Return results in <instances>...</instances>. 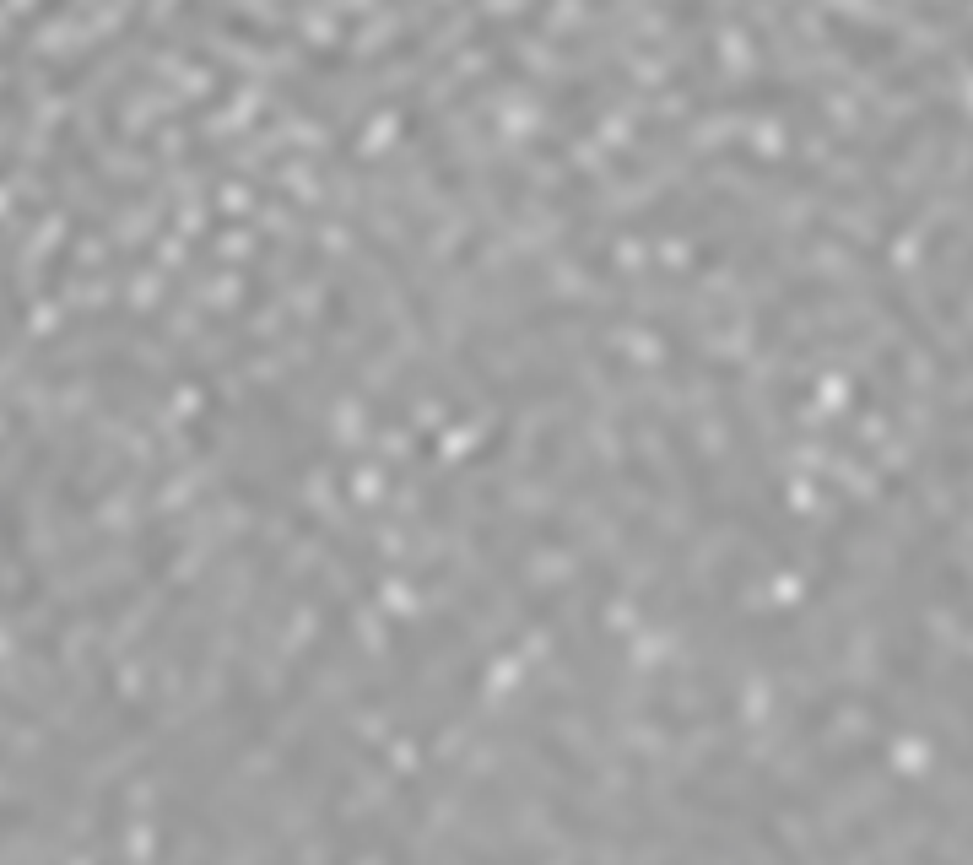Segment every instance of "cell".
I'll return each mask as SVG.
<instances>
[{
  "mask_svg": "<svg viewBox=\"0 0 973 865\" xmlns=\"http://www.w3.org/2000/svg\"><path fill=\"white\" fill-rule=\"evenodd\" d=\"M55 146H60L65 157H71V163H76V173H82V179H87L92 190L103 195V201H114V206H125V201H141V184H119V179H109V168H103L98 157L87 152V146H82V136H76L71 125H60V130H55Z\"/></svg>",
  "mask_w": 973,
  "mask_h": 865,
  "instance_id": "4",
  "label": "cell"
},
{
  "mask_svg": "<svg viewBox=\"0 0 973 865\" xmlns=\"http://www.w3.org/2000/svg\"><path fill=\"white\" fill-rule=\"evenodd\" d=\"M568 438H573L568 422H557V428H546V433H541L536 460H530V482H546V471L557 465V455H563V444H568Z\"/></svg>",
  "mask_w": 973,
  "mask_h": 865,
  "instance_id": "10",
  "label": "cell"
},
{
  "mask_svg": "<svg viewBox=\"0 0 973 865\" xmlns=\"http://www.w3.org/2000/svg\"><path fill=\"white\" fill-rule=\"evenodd\" d=\"M703 17H709L703 6H682V11H676V22H682V28H692V22H703Z\"/></svg>",
  "mask_w": 973,
  "mask_h": 865,
  "instance_id": "23",
  "label": "cell"
},
{
  "mask_svg": "<svg viewBox=\"0 0 973 865\" xmlns=\"http://www.w3.org/2000/svg\"><path fill=\"white\" fill-rule=\"evenodd\" d=\"M936 584H941V601H946V606L957 611V617L968 622V579H963V568H957V563H941Z\"/></svg>",
  "mask_w": 973,
  "mask_h": 865,
  "instance_id": "12",
  "label": "cell"
},
{
  "mask_svg": "<svg viewBox=\"0 0 973 865\" xmlns=\"http://www.w3.org/2000/svg\"><path fill=\"white\" fill-rule=\"evenodd\" d=\"M725 249H730V238H714V244L698 249V260H692V265H698V271H709V265H719V255H725Z\"/></svg>",
  "mask_w": 973,
  "mask_h": 865,
  "instance_id": "22",
  "label": "cell"
},
{
  "mask_svg": "<svg viewBox=\"0 0 973 865\" xmlns=\"http://www.w3.org/2000/svg\"><path fill=\"white\" fill-rule=\"evenodd\" d=\"M925 125H930V114H914V119H903V125H898V136H892V141H882V146H871V163H876V168L898 163V157L909 152V146H914L919 136H925Z\"/></svg>",
  "mask_w": 973,
  "mask_h": 865,
  "instance_id": "9",
  "label": "cell"
},
{
  "mask_svg": "<svg viewBox=\"0 0 973 865\" xmlns=\"http://www.w3.org/2000/svg\"><path fill=\"white\" fill-rule=\"evenodd\" d=\"M422 519L428 525H449V476H433L422 492Z\"/></svg>",
  "mask_w": 973,
  "mask_h": 865,
  "instance_id": "14",
  "label": "cell"
},
{
  "mask_svg": "<svg viewBox=\"0 0 973 865\" xmlns=\"http://www.w3.org/2000/svg\"><path fill=\"white\" fill-rule=\"evenodd\" d=\"M887 757V741H860V747L838 752V757H822L817 768H811V795H828L838 784H849V774H860V768H876Z\"/></svg>",
  "mask_w": 973,
  "mask_h": 865,
  "instance_id": "5",
  "label": "cell"
},
{
  "mask_svg": "<svg viewBox=\"0 0 973 865\" xmlns=\"http://www.w3.org/2000/svg\"><path fill=\"white\" fill-rule=\"evenodd\" d=\"M487 179H492V190L503 195V206L519 211V201H525V179H519L514 168H503V163H492V168H487Z\"/></svg>",
  "mask_w": 973,
  "mask_h": 865,
  "instance_id": "15",
  "label": "cell"
},
{
  "mask_svg": "<svg viewBox=\"0 0 973 865\" xmlns=\"http://www.w3.org/2000/svg\"><path fill=\"white\" fill-rule=\"evenodd\" d=\"M617 476H628L633 487H644V492H649V498H665V482H660L655 471H649V460H644V455H628V460H622V471H617Z\"/></svg>",
  "mask_w": 973,
  "mask_h": 865,
  "instance_id": "17",
  "label": "cell"
},
{
  "mask_svg": "<svg viewBox=\"0 0 973 865\" xmlns=\"http://www.w3.org/2000/svg\"><path fill=\"white\" fill-rule=\"evenodd\" d=\"M828 38L838 49H844L855 65H882L898 55V38H892L887 28H865V22H849V17H833L828 11Z\"/></svg>",
  "mask_w": 973,
  "mask_h": 865,
  "instance_id": "3",
  "label": "cell"
},
{
  "mask_svg": "<svg viewBox=\"0 0 973 865\" xmlns=\"http://www.w3.org/2000/svg\"><path fill=\"white\" fill-rule=\"evenodd\" d=\"M655 422H660L665 444H671L676 465H682V476H687V487H692V503H698L703 525H719V519H725V509H719V487H714V471L698 460V444H692V433H687L676 417H655Z\"/></svg>",
  "mask_w": 973,
  "mask_h": 865,
  "instance_id": "1",
  "label": "cell"
},
{
  "mask_svg": "<svg viewBox=\"0 0 973 865\" xmlns=\"http://www.w3.org/2000/svg\"><path fill=\"white\" fill-rule=\"evenodd\" d=\"M838 703H844V692H822L811 709H801V720H795V741H811V736H817V730L838 714Z\"/></svg>",
  "mask_w": 973,
  "mask_h": 865,
  "instance_id": "11",
  "label": "cell"
},
{
  "mask_svg": "<svg viewBox=\"0 0 973 865\" xmlns=\"http://www.w3.org/2000/svg\"><path fill=\"white\" fill-rule=\"evenodd\" d=\"M217 28H228V33H238V38H249V44H276V33L271 28H260V22H249L244 11H217Z\"/></svg>",
  "mask_w": 973,
  "mask_h": 865,
  "instance_id": "13",
  "label": "cell"
},
{
  "mask_svg": "<svg viewBox=\"0 0 973 865\" xmlns=\"http://www.w3.org/2000/svg\"><path fill=\"white\" fill-rule=\"evenodd\" d=\"M525 736H530V747H536V752L546 757V763H552L557 774H563V779L573 784V790H595V768L584 763V757L573 752V747H563V741H557L552 730H536V725H530Z\"/></svg>",
  "mask_w": 973,
  "mask_h": 865,
  "instance_id": "6",
  "label": "cell"
},
{
  "mask_svg": "<svg viewBox=\"0 0 973 865\" xmlns=\"http://www.w3.org/2000/svg\"><path fill=\"white\" fill-rule=\"evenodd\" d=\"M714 109H811L817 114V103L795 82H746L741 92H725V98H698V114H714Z\"/></svg>",
  "mask_w": 973,
  "mask_h": 865,
  "instance_id": "2",
  "label": "cell"
},
{
  "mask_svg": "<svg viewBox=\"0 0 973 865\" xmlns=\"http://www.w3.org/2000/svg\"><path fill=\"white\" fill-rule=\"evenodd\" d=\"M136 33H141V17H130V28H125V33H119V38H103V44H92V49H82V55H76L71 65H60V71H55V92H71V87H76V82H82V76H87V71H98V65H103V60H109V55H114V49H119V44H125V38H136Z\"/></svg>",
  "mask_w": 973,
  "mask_h": 865,
  "instance_id": "7",
  "label": "cell"
},
{
  "mask_svg": "<svg viewBox=\"0 0 973 865\" xmlns=\"http://www.w3.org/2000/svg\"><path fill=\"white\" fill-rule=\"evenodd\" d=\"M590 92H595V82H568V87L552 92V109L568 114V109H579V103H590Z\"/></svg>",
  "mask_w": 973,
  "mask_h": 865,
  "instance_id": "18",
  "label": "cell"
},
{
  "mask_svg": "<svg viewBox=\"0 0 973 865\" xmlns=\"http://www.w3.org/2000/svg\"><path fill=\"white\" fill-rule=\"evenodd\" d=\"M573 260L584 265L590 276H601V282H611V287H622V276H617V265H611V255H601V249H584L579 238H573Z\"/></svg>",
  "mask_w": 973,
  "mask_h": 865,
  "instance_id": "16",
  "label": "cell"
},
{
  "mask_svg": "<svg viewBox=\"0 0 973 865\" xmlns=\"http://www.w3.org/2000/svg\"><path fill=\"white\" fill-rule=\"evenodd\" d=\"M503 449H509V422H498V428H492V438H487V444L476 449V455L465 460V465H487V460H498Z\"/></svg>",
  "mask_w": 973,
  "mask_h": 865,
  "instance_id": "19",
  "label": "cell"
},
{
  "mask_svg": "<svg viewBox=\"0 0 973 865\" xmlns=\"http://www.w3.org/2000/svg\"><path fill=\"white\" fill-rule=\"evenodd\" d=\"M882 309H887L892 319H903V330H909V336H914L919 346H925V352H936V357H941V368H952V363H946V352H941V341H936V330H930L925 319H919L914 303L903 298L898 287H887V282H882Z\"/></svg>",
  "mask_w": 973,
  "mask_h": 865,
  "instance_id": "8",
  "label": "cell"
},
{
  "mask_svg": "<svg viewBox=\"0 0 973 865\" xmlns=\"http://www.w3.org/2000/svg\"><path fill=\"white\" fill-rule=\"evenodd\" d=\"M65 260H71V238H65L55 255H49V265H44V292H55L65 282Z\"/></svg>",
  "mask_w": 973,
  "mask_h": 865,
  "instance_id": "21",
  "label": "cell"
},
{
  "mask_svg": "<svg viewBox=\"0 0 973 865\" xmlns=\"http://www.w3.org/2000/svg\"><path fill=\"white\" fill-rule=\"evenodd\" d=\"M930 71H936V60H914L909 71H898V76H892L887 87H892V92H909V87H919V82H925Z\"/></svg>",
  "mask_w": 973,
  "mask_h": 865,
  "instance_id": "20",
  "label": "cell"
}]
</instances>
